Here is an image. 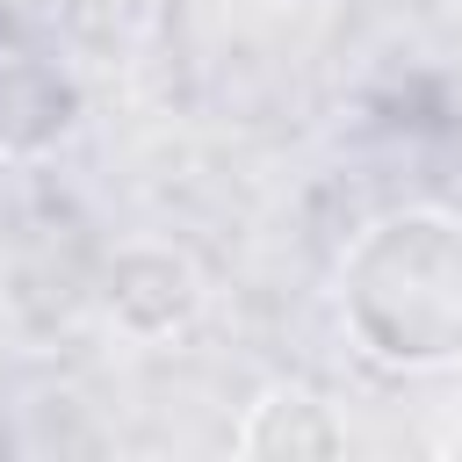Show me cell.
Here are the masks:
<instances>
[{
    "label": "cell",
    "instance_id": "cell-3",
    "mask_svg": "<svg viewBox=\"0 0 462 462\" xmlns=\"http://www.w3.org/2000/svg\"><path fill=\"white\" fill-rule=\"evenodd\" d=\"M87 130V87L51 51H0V159H58Z\"/></svg>",
    "mask_w": 462,
    "mask_h": 462
},
{
    "label": "cell",
    "instance_id": "cell-1",
    "mask_svg": "<svg viewBox=\"0 0 462 462\" xmlns=\"http://www.w3.org/2000/svg\"><path fill=\"white\" fill-rule=\"evenodd\" d=\"M332 318L390 375L462 368V209L397 202L354 224L332 260Z\"/></svg>",
    "mask_w": 462,
    "mask_h": 462
},
{
    "label": "cell",
    "instance_id": "cell-7",
    "mask_svg": "<svg viewBox=\"0 0 462 462\" xmlns=\"http://www.w3.org/2000/svg\"><path fill=\"white\" fill-rule=\"evenodd\" d=\"M267 7H289V0H267Z\"/></svg>",
    "mask_w": 462,
    "mask_h": 462
},
{
    "label": "cell",
    "instance_id": "cell-4",
    "mask_svg": "<svg viewBox=\"0 0 462 462\" xmlns=\"http://www.w3.org/2000/svg\"><path fill=\"white\" fill-rule=\"evenodd\" d=\"M346 440H354L346 419L310 383H289V375L260 383L231 426V455H245V462H332V455H346Z\"/></svg>",
    "mask_w": 462,
    "mask_h": 462
},
{
    "label": "cell",
    "instance_id": "cell-5",
    "mask_svg": "<svg viewBox=\"0 0 462 462\" xmlns=\"http://www.w3.org/2000/svg\"><path fill=\"white\" fill-rule=\"evenodd\" d=\"M440 455H455V462H462V426H455V433H440Z\"/></svg>",
    "mask_w": 462,
    "mask_h": 462
},
{
    "label": "cell",
    "instance_id": "cell-6",
    "mask_svg": "<svg viewBox=\"0 0 462 462\" xmlns=\"http://www.w3.org/2000/svg\"><path fill=\"white\" fill-rule=\"evenodd\" d=\"M0 318H7V267H0Z\"/></svg>",
    "mask_w": 462,
    "mask_h": 462
},
{
    "label": "cell",
    "instance_id": "cell-2",
    "mask_svg": "<svg viewBox=\"0 0 462 462\" xmlns=\"http://www.w3.org/2000/svg\"><path fill=\"white\" fill-rule=\"evenodd\" d=\"M94 303H101V325L116 339L159 346V339H180L209 310V274L180 238H123L101 260Z\"/></svg>",
    "mask_w": 462,
    "mask_h": 462
}]
</instances>
